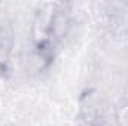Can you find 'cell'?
Returning a JSON list of instances; mask_svg holds the SVG:
<instances>
[{"label": "cell", "mask_w": 128, "mask_h": 126, "mask_svg": "<svg viewBox=\"0 0 128 126\" xmlns=\"http://www.w3.org/2000/svg\"><path fill=\"white\" fill-rule=\"evenodd\" d=\"M72 30H73V16L70 4H63V3L55 4L49 24L48 43L52 48L64 43V40L70 36Z\"/></svg>", "instance_id": "obj_1"}, {"label": "cell", "mask_w": 128, "mask_h": 126, "mask_svg": "<svg viewBox=\"0 0 128 126\" xmlns=\"http://www.w3.org/2000/svg\"><path fill=\"white\" fill-rule=\"evenodd\" d=\"M15 42L16 36L14 25L8 19L0 21V76L3 77H6V71H9Z\"/></svg>", "instance_id": "obj_2"}]
</instances>
